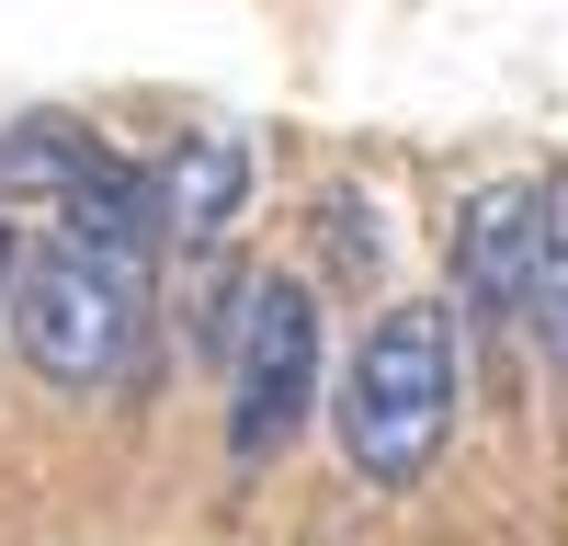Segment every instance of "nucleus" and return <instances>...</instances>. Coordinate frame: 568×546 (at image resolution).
<instances>
[{"mask_svg": "<svg viewBox=\"0 0 568 546\" xmlns=\"http://www.w3.org/2000/svg\"><path fill=\"white\" fill-rule=\"evenodd\" d=\"M455 398H466V331L444 296H398L364 331L353 376H342V455L364 489H420L455 444Z\"/></svg>", "mask_w": 568, "mask_h": 546, "instance_id": "f257e3e1", "label": "nucleus"}, {"mask_svg": "<svg viewBox=\"0 0 568 546\" xmlns=\"http://www.w3.org/2000/svg\"><path fill=\"white\" fill-rule=\"evenodd\" d=\"M12 342L45 387H125L136 376V353H149V262H114V251H91V240H45V251H12Z\"/></svg>", "mask_w": 568, "mask_h": 546, "instance_id": "f03ea898", "label": "nucleus"}, {"mask_svg": "<svg viewBox=\"0 0 568 546\" xmlns=\"http://www.w3.org/2000/svg\"><path fill=\"white\" fill-rule=\"evenodd\" d=\"M307 410H318V296L296 273H262L227 331V455L273 467L307 433Z\"/></svg>", "mask_w": 568, "mask_h": 546, "instance_id": "7ed1b4c3", "label": "nucleus"}, {"mask_svg": "<svg viewBox=\"0 0 568 546\" xmlns=\"http://www.w3.org/2000/svg\"><path fill=\"white\" fill-rule=\"evenodd\" d=\"M535 228H546V194H535V182H478V194H466L455 273H466V296H478L489 331H511L524 296H535Z\"/></svg>", "mask_w": 568, "mask_h": 546, "instance_id": "20e7f679", "label": "nucleus"}, {"mask_svg": "<svg viewBox=\"0 0 568 546\" xmlns=\"http://www.w3.org/2000/svg\"><path fill=\"white\" fill-rule=\"evenodd\" d=\"M251 205V136L240 125H194L160 171V240L171 251H216Z\"/></svg>", "mask_w": 568, "mask_h": 546, "instance_id": "39448f33", "label": "nucleus"}, {"mask_svg": "<svg viewBox=\"0 0 568 546\" xmlns=\"http://www.w3.org/2000/svg\"><path fill=\"white\" fill-rule=\"evenodd\" d=\"M103 149L91 125L69 114H23V125H0V194H69V171Z\"/></svg>", "mask_w": 568, "mask_h": 546, "instance_id": "423d86ee", "label": "nucleus"}, {"mask_svg": "<svg viewBox=\"0 0 568 546\" xmlns=\"http://www.w3.org/2000/svg\"><path fill=\"white\" fill-rule=\"evenodd\" d=\"M535 194H546V228H535V296H524V318H535V342L568 364V171H546Z\"/></svg>", "mask_w": 568, "mask_h": 546, "instance_id": "0eeeda50", "label": "nucleus"}, {"mask_svg": "<svg viewBox=\"0 0 568 546\" xmlns=\"http://www.w3.org/2000/svg\"><path fill=\"white\" fill-rule=\"evenodd\" d=\"M0 296H12V228H0Z\"/></svg>", "mask_w": 568, "mask_h": 546, "instance_id": "6e6552de", "label": "nucleus"}]
</instances>
